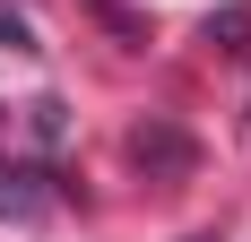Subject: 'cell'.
<instances>
[{
  "mask_svg": "<svg viewBox=\"0 0 251 242\" xmlns=\"http://www.w3.org/2000/svg\"><path fill=\"white\" fill-rule=\"evenodd\" d=\"M0 44H9V52H35V26H26L9 0H0Z\"/></svg>",
  "mask_w": 251,
  "mask_h": 242,
  "instance_id": "obj_2",
  "label": "cell"
},
{
  "mask_svg": "<svg viewBox=\"0 0 251 242\" xmlns=\"http://www.w3.org/2000/svg\"><path fill=\"white\" fill-rule=\"evenodd\" d=\"M208 44H226V52H251V9H217V18H208Z\"/></svg>",
  "mask_w": 251,
  "mask_h": 242,
  "instance_id": "obj_1",
  "label": "cell"
}]
</instances>
